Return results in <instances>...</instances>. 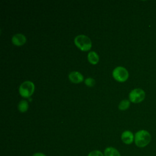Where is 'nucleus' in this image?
<instances>
[{
	"label": "nucleus",
	"instance_id": "2",
	"mask_svg": "<svg viewBox=\"0 0 156 156\" xmlns=\"http://www.w3.org/2000/svg\"><path fill=\"white\" fill-rule=\"evenodd\" d=\"M75 44L83 51H89L92 46L91 40L84 35H79L74 38Z\"/></svg>",
	"mask_w": 156,
	"mask_h": 156
},
{
	"label": "nucleus",
	"instance_id": "13",
	"mask_svg": "<svg viewBox=\"0 0 156 156\" xmlns=\"http://www.w3.org/2000/svg\"><path fill=\"white\" fill-rule=\"evenodd\" d=\"M85 83L89 87H93L95 85V80L91 77H88L85 80Z\"/></svg>",
	"mask_w": 156,
	"mask_h": 156
},
{
	"label": "nucleus",
	"instance_id": "7",
	"mask_svg": "<svg viewBox=\"0 0 156 156\" xmlns=\"http://www.w3.org/2000/svg\"><path fill=\"white\" fill-rule=\"evenodd\" d=\"M69 79L74 83H79L83 80V75L78 71H72L68 75Z\"/></svg>",
	"mask_w": 156,
	"mask_h": 156
},
{
	"label": "nucleus",
	"instance_id": "11",
	"mask_svg": "<svg viewBox=\"0 0 156 156\" xmlns=\"http://www.w3.org/2000/svg\"><path fill=\"white\" fill-rule=\"evenodd\" d=\"M28 107H29V104L27 101L25 100L21 101L18 104V110L22 113L26 112L28 110Z\"/></svg>",
	"mask_w": 156,
	"mask_h": 156
},
{
	"label": "nucleus",
	"instance_id": "14",
	"mask_svg": "<svg viewBox=\"0 0 156 156\" xmlns=\"http://www.w3.org/2000/svg\"><path fill=\"white\" fill-rule=\"evenodd\" d=\"M88 156H104V155L100 151L98 150H94L90 152Z\"/></svg>",
	"mask_w": 156,
	"mask_h": 156
},
{
	"label": "nucleus",
	"instance_id": "8",
	"mask_svg": "<svg viewBox=\"0 0 156 156\" xmlns=\"http://www.w3.org/2000/svg\"><path fill=\"white\" fill-rule=\"evenodd\" d=\"M12 41L13 44L20 46L23 45L26 41V37L21 34H16L14 35L12 38Z\"/></svg>",
	"mask_w": 156,
	"mask_h": 156
},
{
	"label": "nucleus",
	"instance_id": "1",
	"mask_svg": "<svg viewBox=\"0 0 156 156\" xmlns=\"http://www.w3.org/2000/svg\"><path fill=\"white\" fill-rule=\"evenodd\" d=\"M151 140L150 133L146 130H140L135 134L134 142L138 147H144L147 146Z\"/></svg>",
	"mask_w": 156,
	"mask_h": 156
},
{
	"label": "nucleus",
	"instance_id": "9",
	"mask_svg": "<svg viewBox=\"0 0 156 156\" xmlns=\"http://www.w3.org/2000/svg\"><path fill=\"white\" fill-rule=\"evenodd\" d=\"M104 155V156H121L119 151L113 147H108L105 148Z\"/></svg>",
	"mask_w": 156,
	"mask_h": 156
},
{
	"label": "nucleus",
	"instance_id": "15",
	"mask_svg": "<svg viewBox=\"0 0 156 156\" xmlns=\"http://www.w3.org/2000/svg\"><path fill=\"white\" fill-rule=\"evenodd\" d=\"M32 156H46V155L41 152H37V153L34 154Z\"/></svg>",
	"mask_w": 156,
	"mask_h": 156
},
{
	"label": "nucleus",
	"instance_id": "6",
	"mask_svg": "<svg viewBox=\"0 0 156 156\" xmlns=\"http://www.w3.org/2000/svg\"><path fill=\"white\" fill-rule=\"evenodd\" d=\"M135 135L130 130H125L121 134V140L126 144H130L134 141Z\"/></svg>",
	"mask_w": 156,
	"mask_h": 156
},
{
	"label": "nucleus",
	"instance_id": "5",
	"mask_svg": "<svg viewBox=\"0 0 156 156\" xmlns=\"http://www.w3.org/2000/svg\"><path fill=\"white\" fill-rule=\"evenodd\" d=\"M114 79L120 82L126 81L129 77L128 71L122 66H118L115 68L112 73Z\"/></svg>",
	"mask_w": 156,
	"mask_h": 156
},
{
	"label": "nucleus",
	"instance_id": "4",
	"mask_svg": "<svg viewBox=\"0 0 156 156\" xmlns=\"http://www.w3.org/2000/svg\"><path fill=\"white\" fill-rule=\"evenodd\" d=\"M145 96V91L143 89L140 88L132 90L129 94V101L134 104L141 102L144 99Z\"/></svg>",
	"mask_w": 156,
	"mask_h": 156
},
{
	"label": "nucleus",
	"instance_id": "10",
	"mask_svg": "<svg viewBox=\"0 0 156 156\" xmlns=\"http://www.w3.org/2000/svg\"><path fill=\"white\" fill-rule=\"evenodd\" d=\"M88 60L92 65H96L99 62V56L94 51H91L88 54Z\"/></svg>",
	"mask_w": 156,
	"mask_h": 156
},
{
	"label": "nucleus",
	"instance_id": "12",
	"mask_svg": "<svg viewBox=\"0 0 156 156\" xmlns=\"http://www.w3.org/2000/svg\"><path fill=\"white\" fill-rule=\"evenodd\" d=\"M130 101L127 99H124L121 101L118 105V108L121 110H127L129 106H130Z\"/></svg>",
	"mask_w": 156,
	"mask_h": 156
},
{
	"label": "nucleus",
	"instance_id": "3",
	"mask_svg": "<svg viewBox=\"0 0 156 156\" xmlns=\"http://www.w3.org/2000/svg\"><path fill=\"white\" fill-rule=\"evenodd\" d=\"M35 85L31 81H25L23 82L19 88L20 95L23 98H29L34 92Z\"/></svg>",
	"mask_w": 156,
	"mask_h": 156
}]
</instances>
